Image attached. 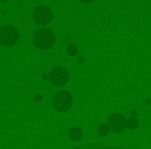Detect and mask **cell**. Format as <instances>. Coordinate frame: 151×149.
Instances as JSON below:
<instances>
[{
    "mask_svg": "<svg viewBox=\"0 0 151 149\" xmlns=\"http://www.w3.org/2000/svg\"><path fill=\"white\" fill-rule=\"evenodd\" d=\"M80 1L83 3H90V2H92L93 0H80Z\"/></svg>",
    "mask_w": 151,
    "mask_h": 149,
    "instance_id": "cell-10",
    "label": "cell"
},
{
    "mask_svg": "<svg viewBox=\"0 0 151 149\" xmlns=\"http://www.w3.org/2000/svg\"><path fill=\"white\" fill-rule=\"evenodd\" d=\"M126 124H127V126L129 128H136L137 126H138V121H137L134 118H130Z\"/></svg>",
    "mask_w": 151,
    "mask_h": 149,
    "instance_id": "cell-9",
    "label": "cell"
},
{
    "mask_svg": "<svg viewBox=\"0 0 151 149\" xmlns=\"http://www.w3.org/2000/svg\"><path fill=\"white\" fill-rule=\"evenodd\" d=\"M97 132H99V135H101V136H106V135H108V132H109V126L106 125V124H101L99 127V130H97Z\"/></svg>",
    "mask_w": 151,
    "mask_h": 149,
    "instance_id": "cell-8",
    "label": "cell"
},
{
    "mask_svg": "<svg viewBox=\"0 0 151 149\" xmlns=\"http://www.w3.org/2000/svg\"><path fill=\"white\" fill-rule=\"evenodd\" d=\"M33 45L40 50H48L55 44V34L49 28H40L36 30L32 36Z\"/></svg>",
    "mask_w": 151,
    "mask_h": 149,
    "instance_id": "cell-1",
    "label": "cell"
},
{
    "mask_svg": "<svg viewBox=\"0 0 151 149\" xmlns=\"http://www.w3.org/2000/svg\"><path fill=\"white\" fill-rule=\"evenodd\" d=\"M108 126L113 132L119 134L124 130L126 126V120L122 114L115 113L112 114L108 118Z\"/></svg>",
    "mask_w": 151,
    "mask_h": 149,
    "instance_id": "cell-6",
    "label": "cell"
},
{
    "mask_svg": "<svg viewBox=\"0 0 151 149\" xmlns=\"http://www.w3.org/2000/svg\"><path fill=\"white\" fill-rule=\"evenodd\" d=\"M53 107L60 112H65L69 110L73 105V97L69 92L65 90L58 91L53 97Z\"/></svg>",
    "mask_w": 151,
    "mask_h": 149,
    "instance_id": "cell-3",
    "label": "cell"
},
{
    "mask_svg": "<svg viewBox=\"0 0 151 149\" xmlns=\"http://www.w3.org/2000/svg\"><path fill=\"white\" fill-rule=\"evenodd\" d=\"M69 137H70L71 140L73 141H79L82 138V130L78 127H73L69 132Z\"/></svg>",
    "mask_w": 151,
    "mask_h": 149,
    "instance_id": "cell-7",
    "label": "cell"
},
{
    "mask_svg": "<svg viewBox=\"0 0 151 149\" xmlns=\"http://www.w3.org/2000/svg\"><path fill=\"white\" fill-rule=\"evenodd\" d=\"M52 11L45 5L37 6L33 12V20L38 25H47L52 21Z\"/></svg>",
    "mask_w": 151,
    "mask_h": 149,
    "instance_id": "cell-5",
    "label": "cell"
},
{
    "mask_svg": "<svg viewBox=\"0 0 151 149\" xmlns=\"http://www.w3.org/2000/svg\"><path fill=\"white\" fill-rule=\"evenodd\" d=\"M49 79L52 84L56 86H63L68 81V71L65 67L56 66L50 71Z\"/></svg>",
    "mask_w": 151,
    "mask_h": 149,
    "instance_id": "cell-4",
    "label": "cell"
},
{
    "mask_svg": "<svg viewBox=\"0 0 151 149\" xmlns=\"http://www.w3.org/2000/svg\"><path fill=\"white\" fill-rule=\"evenodd\" d=\"M19 40V31L13 25H4L0 28V44L9 47L17 44Z\"/></svg>",
    "mask_w": 151,
    "mask_h": 149,
    "instance_id": "cell-2",
    "label": "cell"
}]
</instances>
